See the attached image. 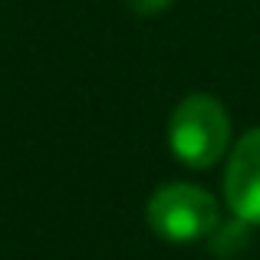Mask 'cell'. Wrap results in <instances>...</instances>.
Wrapping results in <instances>:
<instances>
[{
    "label": "cell",
    "instance_id": "4",
    "mask_svg": "<svg viewBox=\"0 0 260 260\" xmlns=\"http://www.w3.org/2000/svg\"><path fill=\"white\" fill-rule=\"evenodd\" d=\"M168 4H172V0H128V7H132L135 13H142V17H148V13H161Z\"/></svg>",
    "mask_w": 260,
    "mask_h": 260
},
{
    "label": "cell",
    "instance_id": "1",
    "mask_svg": "<svg viewBox=\"0 0 260 260\" xmlns=\"http://www.w3.org/2000/svg\"><path fill=\"white\" fill-rule=\"evenodd\" d=\"M168 145L188 168H211L231 145V119L208 92L181 99L168 122Z\"/></svg>",
    "mask_w": 260,
    "mask_h": 260
},
{
    "label": "cell",
    "instance_id": "3",
    "mask_svg": "<svg viewBox=\"0 0 260 260\" xmlns=\"http://www.w3.org/2000/svg\"><path fill=\"white\" fill-rule=\"evenodd\" d=\"M224 198L237 221L260 228V128L234 145L224 172Z\"/></svg>",
    "mask_w": 260,
    "mask_h": 260
},
{
    "label": "cell",
    "instance_id": "2",
    "mask_svg": "<svg viewBox=\"0 0 260 260\" xmlns=\"http://www.w3.org/2000/svg\"><path fill=\"white\" fill-rule=\"evenodd\" d=\"M145 221L161 241L194 244L217 231V201L198 184H165L148 198Z\"/></svg>",
    "mask_w": 260,
    "mask_h": 260
}]
</instances>
